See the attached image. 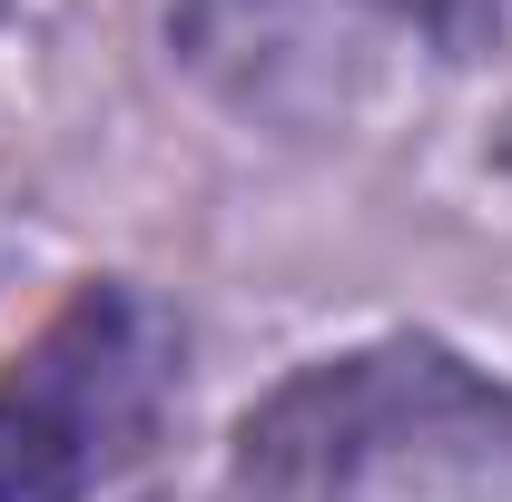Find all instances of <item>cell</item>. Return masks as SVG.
I'll use <instances>...</instances> for the list:
<instances>
[{
	"mask_svg": "<svg viewBox=\"0 0 512 502\" xmlns=\"http://www.w3.org/2000/svg\"><path fill=\"white\" fill-rule=\"evenodd\" d=\"M503 158H512V128H503Z\"/></svg>",
	"mask_w": 512,
	"mask_h": 502,
	"instance_id": "obj_4",
	"label": "cell"
},
{
	"mask_svg": "<svg viewBox=\"0 0 512 502\" xmlns=\"http://www.w3.org/2000/svg\"><path fill=\"white\" fill-rule=\"evenodd\" d=\"M188 404V325L128 276L69 306L0 365V502H109Z\"/></svg>",
	"mask_w": 512,
	"mask_h": 502,
	"instance_id": "obj_2",
	"label": "cell"
},
{
	"mask_svg": "<svg viewBox=\"0 0 512 502\" xmlns=\"http://www.w3.org/2000/svg\"><path fill=\"white\" fill-rule=\"evenodd\" d=\"M168 40L247 128L335 138L394 89L512 50V0H178Z\"/></svg>",
	"mask_w": 512,
	"mask_h": 502,
	"instance_id": "obj_1",
	"label": "cell"
},
{
	"mask_svg": "<svg viewBox=\"0 0 512 502\" xmlns=\"http://www.w3.org/2000/svg\"><path fill=\"white\" fill-rule=\"evenodd\" d=\"M414 453H512V394L444 345H365L306 365L256 404L237 434V483L256 502H325Z\"/></svg>",
	"mask_w": 512,
	"mask_h": 502,
	"instance_id": "obj_3",
	"label": "cell"
}]
</instances>
